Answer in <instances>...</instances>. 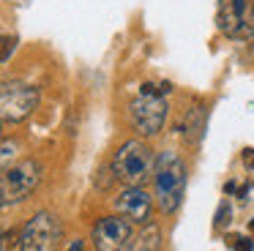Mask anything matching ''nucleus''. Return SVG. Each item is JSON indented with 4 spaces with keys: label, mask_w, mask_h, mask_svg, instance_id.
<instances>
[{
    "label": "nucleus",
    "mask_w": 254,
    "mask_h": 251,
    "mask_svg": "<svg viewBox=\"0 0 254 251\" xmlns=\"http://www.w3.org/2000/svg\"><path fill=\"white\" fill-rule=\"evenodd\" d=\"M153 186L159 207L164 213H175L183 202V191H186V164L178 153L167 150L159 156L153 169Z\"/></svg>",
    "instance_id": "1"
},
{
    "label": "nucleus",
    "mask_w": 254,
    "mask_h": 251,
    "mask_svg": "<svg viewBox=\"0 0 254 251\" xmlns=\"http://www.w3.org/2000/svg\"><path fill=\"white\" fill-rule=\"evenodd\" d=\"M156 169V156L142 139H128L118 147L112 158V172L126 186H142Z\"/></svg>",
    "instance_id": "2"
},
{
    "label": "nucleus",
    "mask_w": 254,
    "mask_h": 251,
    "mask_svg": "<svg viewBox=\"0 0 254 251\" xmlns=\"http://www.w3.org/2000/svg\"><path fill=\"white\" fill-rule=\"evenodd\" d=\"M39 180H41V164L39 161L22 158V161L11 164L6 172L0 175V207L25 199L39 186Z\"/></svg>",
    "instance_id": "3"
},
{
    "label": "nucleus",
    "mask_w": 254,
    "mask_h": 251,
    "mask_svg": "<svg viewBox=\"0 0 254 251\" xmlns=\"http://www.w3.org/2000/svg\"><path fill=\"white\" fill-rule=\"evenodd\" d=\"M63 227L55 213L39 210L19 232V251H58Z\"/></svg>",
    "instance_id": "4"
},
{
    "label": "nucleus",
    "mask_w": 254,
    "mask_h": 251,
    "mask_svg": "<svg viewBox=\"0 0 254 251\" xmlns=\"http://www.w3.org/2000/svg\"><path fill=\"white\" fill-rule=\"evenodd\" d=\"M39 107V90L25 82H0V123H19Z\"/></svg>",
    "instance_id": "5"
},
{
    "label": "nucleus",
    "mask_w": 254,
    "mask_h": 251,
    "mask_svg": "<svg viewBox=\"0 0 254 251\" xmlns=\"http://www.w3.org/2000/svg\"><path fill=\"white\" fill-rule=\"evenodd\" d=\"M216 27H219L227 38L249 41V38L254 36V5H252V0H219Z\"/></svg>",
    "instance_id": "6"
},
{
    "label": "nucleus",
    "mask_w": 254,
    "mask_h": 251,
    "mask_svg": "<svg viewBox=\"0 0 254 251\" xmlns=\"http://www.w3.org/2000/svg\"><path fill=\"white\" fill-rule=\"evenodd\" d=\"M167 112H170V107H167L164 96H142V93H139L131 101V107H128V118H131L134 131L142 134V136L159 134V131L164 128Z\"/></svg>",
    "instance_id": "7"
},
{
    "label": "nucleus",
    "mask_w": 254,
    "mask_h": 251,
    "mask_svg": "<svg viewBox=\"0 0 254 251\" xmlns=\"http://www.w3.org/2000/svg\"><path fill=\"white\" fill-rule=\"evenodd\" d=\"M96 251H131L134 249V227L123 216H107L93 227Z\"/></svg>",
    "instance_id": "8"
},
{
    "label": "nucleus",
    "mask_w": 254,
    "mask_h": 251,
    "mask_svg": "<svg viewBox=\"0 0 254 251\" xmlns=\"http://www.w3.org/2000/svg\"><path fill=\"white\" fill-rule=\"evenodd\" d=\"M115 210L123 218L137 224H150L153 216V196L142 188V186H126L121 194L115 196Z\"/></svg>",
    "instance_id": "9"
},
{
    "label": "nucleus",
    "mask_w": 254,
    "mask_h": 251,
    "mask_svg": "<svg viewBox=\"0 0 254 251\" xmlns=\"http://www.w3.org/2000/svg\"><path fill=\"white\" fill-rule=\"evenodd\" d=\"M205 120H208V112H205L202 104H197V107H191L186 115H183V123H181V134L186 142H199V136H202L205 131Z\"/></svg>",
    "instance_id": "10"
},
{
    "label": "nucleus",
    "mask_w": 254,
    "mask_h": 251,
    "mask_svg": "<svg viewBox=\"0 0 254 251\" xmlns=\"http://www.w3.org/2000/svg\"><path fill=\"white\" fill-rule=\"evenodd\" d=\"M131 251H161V229L156 224H148V229L139 235Z\"/></svg>",
    "instance_id": "11"
},
{
    "label": "nucleus",
    "mask_w": 254,
    "mask_h": 251,
    "mask_svg": "<svg viewBox=\"0 0 254 251\" xmlns=\"http://www.w3.org/2000/svg\"><path fill=\"white\" fill-rule=\"evenodd\" d=\"M14 156H17V145L14 142H0V175L11 167Z\"/></svg>",
    "instance_id": "12"
},
{
    "label": "nucleus",
    "mask_w": 254,
    "mask_h": 251,
    "mask_svg": "<svg viewBox=\"0 0 254 251\" xmlns=\"http://www.w3.org/2000/svg\"><path fill=\"white\" fill-rule=\"evenodd\" d=\"M17 49V38L14 36H0V63H6Z\"/></svg>",
    "instance_id": "13"
},
{
    "label": "nucleus",
    "mask_w": 254,
    "mask_h": 251,
    "mask_svg": "<svg viewBox=\"0 0 254 251\" xmlns=\"http://www.w3.org/2000/svg\"><path fill=\"white\" fill-rule=\"evenodd\" d=\"M230 246L235 251H254V240L246 238V235H232L230 238Z\"/></svg>",
    "instance_id": "14"
},
{
    "label": "nucleus",
    "mask_w": 254,
    "mask_h": 251,
    "mask_svg": "<svg viewBox=\"0 0 254 251\" xmlns=\"http://www.w3.org/2000/svg\"><path fill=\"white\" fill-rule=\"evenodd\" d=\"M227 221H230V205H227V202H221L219 213H216V227H224Z\"/></svg>",
    "instance_id": "15"
},
{
    "label": "nucleus",
    "mask_w": 254,
    "mask_h": 251,
    "mask_svg": "<svg viewBox=\"0 0 254 251\" xmlns=\"http://www.w3.org/2000/svg\"><path fill=\"white\" fill-rule=\"evenodd\" d=\"M243 164H246V169H254V150H252V147L243 150Z\"/></svg>",
    "instance_id": "16"
},
{
    "label": "nucleus",
    "mask_w": 254,
    "mask_h": 251,
    "mask_svg": "<svg viewBox=\"0 0 254 251\" xmlns=\"http://www.w3.org/2000/svg\"><path fill=\"white\" fill-rule=\"evenodd\" d=\"M68 251H82V240H74V243L68 246Z\"/></svg>",
    "instance_id": "17"
},
{
    "label": "nucleus",
    "mask_w": 254,
    "mask_h": 251,
    "mask_svg": "<svg viewBox=\"0 0 254 251\" xmlns=\"http://www.w3.org/2000/svg\"><path fill=\"white\" fill-rule=\"evenodd\" d=\"M249 52H252V55H254V36H252V38H249Z\"/></svg>",
    "instance_id": "18"
},
{
    "label": "nucleus",
    "mask_w": 254,
    "mask_h": 251,
    "mask_svg": "<svg viewBox=\"0 0 254 251\" xmlns=\"http://www.w3.org/2000/svg\"><path fill=\"white\" fill-rule=\"evenodd\" d=\"M249 229H252V235H254V218H252V224H249Z\"/></svg>",
    "instance_id": "19"
},
{
    "label": "nucleus",
    "mask_w": 254,
    "mask_h": 251,
    "mask_svg": "<svg viewBox=\"0 0 254 251\" xmlns=\"http://www.w3.org/2000/svg\"><path fill=\"white\" fill-rule=\"evenodd\" d=\"M0 249H3V238H0Z\"/></svg>",
    "instance_id": "20"
}]
</instances>
